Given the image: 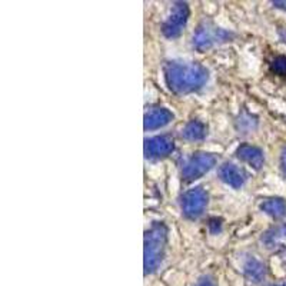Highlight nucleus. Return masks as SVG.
Returning <instances> with one entry per match:
<instances>
[{
	"instance_id": "obj_1",
	"label": "nucleus",
	"mask_w": 286,
	"mask_h": 286,
	"mask_svg": "<svg viewBox=\"0 0 286 286\" xmlns=\"http://www.w3.org/2000/svg\"><path fill=\"white\" fill-rule=\"evenodd\" d=\"M209 78L207 70L195 63H182V62H169L164 66V79L166 85L172 92L183 94L199 90L205 86Z\"/></svg>"
},
{
	"instance_id": "obj_2",
	"label": "nucleus",
	"mask_w": 286,
	"mask_h": 286,
	"mask_svg": "<svg viewBox=\"0 0 286 286\" xmlns=\"http://www.w3.org/2000/svg\"><path fill=\"white\" fill-rule=\"evenodd\" d=\"M168 241V229L157 222L145 235V273H152L160 266Z\"/></svg>"
},
{
	"instance_id": "obj_3",
	"label": "nucleus",
	"mask_w": 286,
	"mask_h": 286,
	"mask_svg": "<svg viewBox=\"0 0 286 286\" xmlns=\"http://www.w3.org/2000/svg\"><path fill=\"white\" fill-rule=\"evenodd\" d=\"M230 37H232V35L229 32H226V30L213 28L212 25L203 23L193 33V47L202 52V50L212 47L216 43L228 42Z\"/></svg>"
},
{
	"instance_id": "obj_4",
	"label": "nucleus",
	"mask_w": 286,
	"mask_h": 286,
	"mask_svg": "<svg viewBox=\"0 0 286 286\" xmlns=\"http://www.w3.org/2000/svg\"><path fill=\"white\" fill-rule=\"evenodd\" d=\"M216 164V157L209 153H196L189 157L182 166V176L185 180H195L202 178L205 173L213 169Z\"/></svg>"
},
{
	"instance_id": "obj_5",
	"label": "nucleus",
	"mask_w": 286,
	"mask_h": 286,
	"mask_svg": "<svg viewBox=\"0 0 286 286\" xmlns=\"http://www.w3.org/2000/svg\"><path fill=\"white\" fill-rule=\"evenodd\" d=\"M207 205V193L202 187H195L190 189L182 195L180 198V207L182 212L186 218L189 219H196L200 214L203 213V210L206 209Z\"/></svg>"
},
{
	"instance_id": "obj_6",
	"label": "nucleus",
	"mask_w": 286,
	"mask_h": 286,
	"mask_svg": "<svg viewBox=\"0 0 286 286\" xmlns=\"http://www.w3.org/2000/svg\"><path fill=\"white\" fill-rule=\"evenodd\" d=\"M189 17V7L183 2H178L175 6L172 13L169 14V17L164 20L163 26H162V33L169 39L178 37L182 30L186 26V21Z\"/></svg>"
},
{
	"instance_id": "obj_7",
	"label": "nucleus",
	"mask_w": 286,
	"mask_h": 286,
	"mask_svg": "<svg viewBox=\"0 0 286 286\" xmlns=\"http://www.w3.org/2000/svg\"><path fill=\"white\" fill-rule=\"evenodd\" d=\"M175 149V143L169 136H155L145 140V156L156 159L171 155Z\"/></svg>"
},
{
	"instance_id": "obj_8",
	"label": "nucleus",
	"mask_w": 286,
	"mask_h": 286,
	"mask_svg": "<svg viewBox=\"0 0 286 286\" xmlns=\"http://www.w3.org/2000/svg\"><path fill=\"white\" fill-rule=\"evenodd\" d=\"M172 119H173V114H172L171 110H168L164 107H155L145 114L143 125H145L146 130H155V129L166 126Z\"/></svg>"
},
{
	"instance_id": "obj_9",
	"label": "nucleus",
	"mask_w": 286,
	"mask_h": 286,
	"mask_svg": "<svg viewBox=\"0 0 286 286\" xmlns=\"http://www.w3.org/2000/svg\"><path fill=\"white\" fill-rule=\"evenodd\" d=\"M219 178L222 182H225L226 185L232 186L235 189H239L243 186L245 180H246V175L245 172L241 171L237 166L233 163H223L219 168Z\"/></svg>"
},
{
	"instance_id": "obj_10",
	"label": "nucleus",
	"mask_w": 286,
	"mask_h": 286,
	"mask_svg": "<svg viewBox=\"0 0 286 286\" xmlns=\"http://www.w3.org/2000/svg\"><path fill=\"white\" fill-rule=\"evenodd\" d=\"M236 155H237V157H239L241 160L250 164V166H252L253 169H256V171H259V169L264 166V152L259 149V148H256V146L242 145V146H239V149L236 150Z\"/></svg>"
},
{
	"instance_id": "obj_11",
	"label": "nucleus",
	"mask_w": 286,
	"mask_h": 286,
	"mask_svg": "<svg viewBox=\"0 0 286 286\" xmlns=\"http://www.w3.org/2000/svg\"><path fill=\"white\" fill-rule=\"evenodd\" d=\"M243 273L250 282L259 283L266 276V269H265V265L260 260H257L256 257H249L243 265Z\"/></svg>"
},
{
	"instance_id": "obj_12",
	"label": "nucleus",
	"mask_w": 286,
	"mask_h": 286,
	"mask_svg": "<svg viewBox=\"0 0 286 286\" xmlns=\"http://www.w3.org/2000/svg\"><path fill=\"white\" fill-rule=\"evenodd\" d=\"M182 136L186 140L198 142L206 137V126L199 121H190L185 128L182 129Z\"/></svg>"
},
{
	"instance_id": "obj_13",
	"label": "nucleus",
	"mask_w": 286,
	"mask_h": 286,
	"mask_svg": "<svg viewBox=\"0 0 286 286\" xmlns=\"http://www.w3.org/2000/svg\"><path fill=\"white\" fill-rule=\"evenodd\" d=\"M260 209L265 213H268L275 219L279 218H285L286 216V202L279 198H272V199H266L260 203Z\"/></svg>"
},
{
	"instance_id": "obj_14",
	"label": "nucleus",
	"mask_w": 286,
	"mask_h": 286,
	"mask_svg": "<svg viewBox=\"0 0 286 286\" xmlns=\"http://www.w3.org/2000/svg\"><path fill=\"white\" fill-rule=\"evenodd\" d=\"M283 237H286V223L269 229V230L262 236V242H264L268 248H273V246H275L280 239H283Z\"/></svg>"
},
{
	"instance_id": "obj_15",
	"label": "nucleus",
	"mask_w": 286,
	"mask_h": 286,
	"mask_svg": "<svg viewBox=\"0 0 286 286\" xmlns=\"http://www.w3.org/2000/svg\"><path fill=\"white\" fill-rule=\"evenodd\" d=\"M271 70L278 76H286V56H278L271 63Z\"/></svg>"
},
{
	"instance_id": "obj_16",
	"label": "nucleus",
	"mask_w": 286,
	"mask_h": 286,
	"mask_svg": "<svg viewBox=\"0 0 286 286\" xmlns=\"http://www.w3.org/2000/svg\"><path fill=\"white\" fill-rule=\"evenodd\" d=\"M280 166H282V172L286 176V148L282 150V155H280Z\"/></svg>"
},
{
	"instance_id": "obj_17",
	"label": "nucleus",
	"mask_w": 286,
	"mask_h": 286,
	"mask_svg": "<svg viewBox=\"0 0 286 286\" xmlns=\"http://www.w3.org/2000/svg\"><path fill=\"white\" fill-rule=\"evenodd\" d=\"M196 286H214L213 285V282L210 280L209 278H203V279H200L199 280V283Z\"/></svg>"
},
{
	"instance_id": "obj_18",
	"label": "nucleus",
	"mask_w": 286,
	"mask_h": 286,
	"mask_svg": "<svg viewBox=\"0 0 286 286\" xmlns=\"http://www.w3.org/2000/svg\"><path fill=\"white\" fill-rule=\"evenodd\" d=\"M275 286H286V282L285 283H280V285H275Z\"/></svg>"
},
{
	"instance_id": "obj_19",
	"label": "nucleus",
	"mask_w": 286,
	"mask_h": 286,
	"mask_svg": "<svg viewBox=\"0 0 286 286\" xmlns=\"http://www.w3.org/2000/svg\"><path fill=\"white\" fill-rule=\"evenodd\" d=\"M280 3H282V5H285V6H286V2H280Z\"/></svg>"
}]
</instances>
